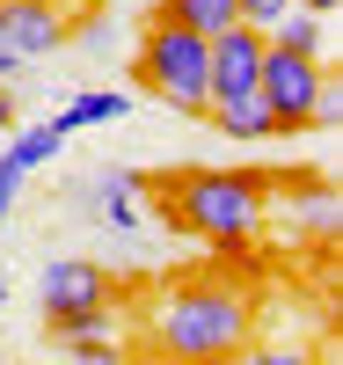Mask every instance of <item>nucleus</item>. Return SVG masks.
<instances>
[{
	"label": "nucleus",
	"instance_id": "f257e3e1",
	"mask_svg": "<svg viewBox=\"0 0 343 365\" xmlns=\"http://www.w3.org/2000/svg\"><path fill=\"white\" fill-rule=\"evenodd\" d=\"M146 344L161 358H234V351L256 344V307H248L241 285H220V278L175 285V292H161V307H153Z\"/></svg>",
	"mask_w": 343,
	"mask_h": 365
},
{
	"label": "nucleus",
	"instance_id": "f03ea898",
	"mask_svg": "<svg viewBox=\"0 0 343 365\" xmlns=\"http://www.w3.org/2000/svg\"><path fill=\"white\" fill-rule=\"evenodd\" d=\"M168 220L183 234L220 241V249H241V241H256L263 220H270V182L248 175V168H190L168 190Z\"/></svg>",
	"mask_w": 343,
	"mask_h": 365
},
{
	"label": "nucleus",
	"instance_id": "7ed1b4c3",
	"mask_svg": "<svg viewBox=\"0 0 343 365\" xmlns=\"http://www.w3.org/2000/svg\"><path fill=\"white\" fill-rule=\"evenodd\" d=\"M132 81L146 96H161L168 110L205 117L212 110V37H198V29H183L168 15H146V37L132 51Z\"/></svg>",
	"mask_w": 343,
	"mask_h": 365
},
{
	"label": "nucleus",
	"instance_id": "20e7f679",
	"mask_svg": "<svg viewBox=\"0 0 343 365\" xmlns=\"http://www.w3.org/2000/svg\"><path fill=\"white\" fill-rule=\"evenodd\" d=\"M37 307H44L51 344L81 336V329H110V278H103V263H88V256H58V263H44Z\"/></svg>",
	"mask_w": 343,
	"mask_h": 365
},
{
	"label": "nucleus",
	"instance_id": "39448f33",
	"mask_svg": "<svg viewBox=\"0 0 343 365\" xmlns=\"http://www.w3.org/2000/svg\"><path fill=\"white\" fill-rule=\"evenodd\" d=\"M322 81H329V66H322L314 51H285V44H270V37H263L256 96H263V103H270V117H277V139L314 132V96H322Z\"/></svg>",
	"mask_w": 343,
	"mask_h": 365
},
{
	"label": "nucleus",
	"instance_id": "423d86ee",
	"mask_svg": "<svg viewBox=\"0 0 343 365\" xmlns=\"http://www.w3.org/2000/svg\"><path fill=\"white\" fill-rule=\"evenodd\" d=\"M256 73H263V29L256 22L220 29V37H212V103L256 96Z\"/></svg>",
	"mask_w": 343,
	"mask_h": 365
},
{
	"label": "nucleus",
	"instance_id": "0eeeda50",
	"mask_svg": "<svg viewBox=\"0 0 343 365\" xmlns=\"http://www.w3.org/2000/svg\"><path fill=\"white\" fill-rule=\"evenodd\" d=\"M0 44L15 58H51L66 44V15L51 0H0Z\"/></svg>",
	"mask_w": 343,
	"mask_h": 365
},
{
	"label": "nucleus",
	"instance_id": "6e6552de",
	"mask_svg": "<svg viewBox=\"0 0 343 365\" xmlns=\"http://www.w3.org/2000/svg\"><path fill=\"white\" fill-rule=\"evenodd\" d=\"M205 117H212V132H220V139H234V146H270V139H277V117H270V103H263V96L212 103Z\"/></svg>",
	"mask_w": 343,
	"mask_h": 365
},
{
	"label": "nucleus",
	"instance_id": "1a4fd4ad",
	"mask_svg": "<svg viewBox=\"0 0 343 365\" xmlns=\"http://www.w3.org/2000/svg\"><path fill=\"white\" fill-rule=\"evenodd\" d=\"M124 110H132V103H124L117 88H88V96H73L66 110H51V125H58V132L73 139V132H88V125H117Z\"/></svg>",
	"mask_w": 343,
	"mask_h": 365
},
{
	"label": "nucleus",
	"instance_id": "9d476101",
	"mask_svg": "<svg viewBox=\"0 0 343 365\" xmlns=\"http://www.w3.org/2000/svg\"><path fill=\"white\" fill-rule=\"evenodd\" d=\"M153 15H168V22H183V29H198V37H220V29L241 22V0H161Z\"/></svg>",
	"mask_w": 343,
	"mask_h": 365
},
{
	"label": "nucleus",
	"instance_id": "9b49d317",
	"mask_svg": "<svg viewBox=\"0 0 343 365\" xmlns=\"http://www.w3.org/2000/svg\"><path fill=\"white\" fill-rule=\"evenodd\" d=\"M263 37L285 44V51H314V58H322V44H329V15H314V8H300V0H292V8L277 15Z\"/></svg>",
	"mask_w": 343,
	"mask_h": 365
},
{
	"label": "nucleus",
	"instance_id": "f8f14e48",
	"mask_svg": "<svg viewBox=\"0 0 343 365\" xmlns=\"http://www.w3.org/2000/svg\"><path fill=\"white\" fill-rule=\"evenodd\" d=\"M96 212H103L117 234H139V197H132V175L103 168V175H96Z\"/></svg>",
	"mask_w": 343,
	"mask_h": 365
},
{
	"label": "nucleus",
	"instance_id": "ddd939ff",
	"mask_svg": "<svg viewBox=\"0 0 343 365\" xmlns=\"http://www.w3.org/2000/svg\"><path fill=\"white\" fill-rule=\"evenodd\" d=\"M58 146H66V132H58L51 117H44V125H22V132L8 139V161H15V168H29V175H37L44 161H58Z\"/></svg>",
	"mask_w": 343,
	"mask_h": 365
},
{
	"label": "nucleus",
	"instance_id": "4468645a",
	"mask_svg": "<svg viewBox=\"0 0 343 365\" xmlns=\"http://www.w3.org/2000/svg\"><path fill=\"white\" fill-rule=\"evenodd\" d=\"M292 220L314 234V241H329V234H336V190H329V182H314L307 197H292Z\"/></svg>",
	"mask_w": 343,
	"mask_h": 365
},
{
	"label": "nucleus",
	"instance_id": "2eb2a0df",
	"mask_svg": "<svg viewBox=\"0 0 343 365\" xmlns=\"http://www.w3.org/2000/svg\"><path fill=\"white\" fill-rule=\"evenodd\" d=\"M22 182H29V168H15V161H8V146H0V212H15Z\"/></svg>",
	"mask_w": 343,
	"mask_h": 365
},
{
	"label": "nucleus",
	"instance_id": "dca6fc26",
	"mask_svg": "<svg viewBox=\"0 0 343 365\" xmlns=\"http://www.w3.org/2000/svg\"><path fill=\"white\" fill-rule=\"evenodd\" d=\"M292 0H241V22H256V29H270L277 15H285Z\"/></svg>",
	"mask_w": 343,
	"mask_h": 365
},
{
	"label": "nucleus",
	"instance_id": "f3484780",
	"mask_svg": "<svg viewBox=\"0 0 343 365\" xmlns=\"http://www.w3.org/2000/svg\"><path fill=\"white\" fill-rule=\"evenodd\" d=\"M110 29H117L110 15H88V22H73V44H110Z\"/></svg>",
	"mask_w": 343,
	"mask_h": 365
},
{
	"label": "nucleus",
	"instance_id": "a211bd4d",
	"mask_svg": "<svg viewBox=\"0 0 343 365\" xmlns=\"http://www.w3.org/2000/svg\"><path fill=\"white\" fill-rule=\"evenodd\" d=\"M15 66H22V58H15V51H8V44H0V81H8V73H15Z\"/></svg>",
	"mask_w": 343,
	"mask_h": 365
},
{
	"label": "nucleus",
	"instance_id": "6ab92c4d",
	"mask_svg": "<svg viewBox=\"0 0 343 365\" xmlns=\"http://www.w3.org/2000/svg\"><path fill=\"white\" fill-rule=\"evenodd\" d=\"M300 8H314V15H336V8H343V0H300Z\"/></svg>",
	"mask_w": 343,
	"mask_h": 365
},
{
	"label": "nucleus",
	"instance_id": "aec40b11",
	"mask_svg": "<svg viewBox=\"0 0 343 365\" xmlns=\"http://www.w3.org/2000/svg\"><path fill=\"white\" fill-rule=\"evenodd\" d=\"M0 125H15V103H8V96H0Z\"/></svg>",
	"mask_w": 343,
	"mask_h": 365
},
{
	"label": "nucleus",
	"instance_id": "412c9836",
	"mask_svg": "<svg viewBox=\"0 0 343 365\" xmlns=\"http://www.w3.org/2000/svg\"><path fill=\"white\" fill-rule=\"evenodd\" d=\"M0 307H8V285H0Z\"/></svg>",
	"mask_w": 343,
	"mask_h": 365
},
{
	"label": "nucleus",
	"instance_id": "4be33fe9",
	"mask_svg": "<svg viewBox=\"0 0 343 365\" xmlns=\"http://www.w3.org/2000/svg\"><path fill=\"white\" fill-rule=\"evenodd\" d=\"M96 8H117V0H96Z\"/></svg>",
	"mask_w": 343,
	"mask_h": 365
}]
</instances>
